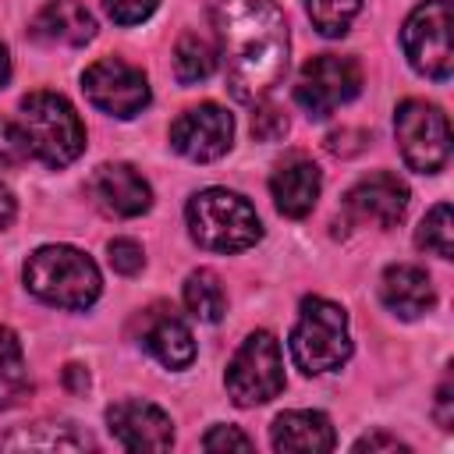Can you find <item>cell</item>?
I'll list each match as a JSON object with an SVG mask.
<instances>
[{
  "label": "cell",
  "mask_w": 454,
  "mask_h": 454,
  "mask_svg": "<svg viewBox=\"0 0 454 454\" xmlns=\"http://www.w3.org/2000/svg\"><path fill=\"white\" fill-rule=\"evenodd\" d=\"M106 252H110V266H114L117 273H124V277H135V273L145 266L142 245L131 241V238H114V241L106 245Z\"/></svg>",
  "instance_id": "4316f807"
},
{
  "label": "cell",
  "mask_w": 454,
  "mask_h": 454,
  "mask_svg": "<svg viewBox=\"0 0 454 454\" xmlns=\"http://www.w3.org/2000/svg\"><path fill=\"white\" fill-rule=\"evenodd\" d=\"M188 231L209 252H241L259 241L262 223L248 199L227 188H206L188 202Z\"/></svg>",
  "instance_id": "3957f363"
},
{
  "label": "cell",
  "mask_w": 454,
  "mask_h": 454,
  "mask_svg": "<svg viewBox=\"0 0 454 454\" xmlns=\"http://www.w3.org/2000/svg\"><path fill=\"white\" fill-rule=\"evenodd\" d=\"M32 153H28V138H25V128L0 117V170H11L18 163H25Z\"/></svg>",
  "instance_id": "484cf974"
},
{
  "label": "cell",
  "mask_w": 454,
  "mask_h": 454,
  "mask_svg": "<svg viewBox=\"0 0 454 454\" xmlns=\"http://www.w3.org/2000/svg\"><path fill=\"white\" fill-rule=\"evenodd\" d=\"M348 213L358 223H376V227H394L404 209H408V184L397 174H369L362 177L348 195H344Z\"/></svg>",
  "instance_id": "4fadbf2b"
},
{
  "label": "cell",
  "mask_w": 454,
  "mask_h": 454,
  "mask_svg": "<svg viewBox=\"0 0 454 454\" xmlns=\"http://www.w3.org/2000/svg\"><path fill=\"white\" fill-rule=\"evenodd\" d=\"M160 0H103L106 14L117 21V25H138L145 21L153 11H156Z\"/></svg>",
  "instance_id": "83f0119b"
},
{
  "label": "cell",
  "mask_w": 454,
  "mask_h": 454,
  "mask_svg": "<svg viewBox=\"0 0 454 454\" xmlns=\"http://www.w3.org/2000/svg\"><path fill=\"white\" fill-rule=\"evenodd\" d=\"M82 89L92 106H99L110 117H135L149 103V82L142 67L121 60V57H103L85 67Z\"/></svg>",
  "instance_id": "30bf717a"
},
{
  "label": "cell",
  "mask_w": 454,
  "mask_h": 454,
  "mask_svg": "<svg viewBox=\"0 0 454 454\" xmlns=\"http://www.w3.org/2000/svg\"><path fill=\"white\" fill-rule=\"evenodd\" d=\"M7 78H11V60H7V50H4V43H0V89L7 85Z\"/></svg>",
  "instance_id": "e575fe53"
},
{
  "label": "cell",
  "mask_w": 454,
  "mask_h": 454,
  "mask_svg": "<svg viewBox=\"0 0 454 454\" xmlns=\"http://www.w3.org/2000/svg\"><path fill=\"white\" fill-rule=\"evenodd\" d=\"M206 450H252V436H245L238 426H213L202 436Z\"/></svg>",
  "instance_id": "f1b7e54d"
},
{
  "label": "cell",
  "mask_w": 454,
  "mask_h": 454,
  "mask_svg": "<svg viewBox=\"0 0 454 454\" xmlns=\"http://www.w3.org/2000/svg\"><path fill=\"white\" fill-rule=\"evenodd\" d=\"M394 131H397L401 156L411 170L419 174L443 170L450 156V124L440 106L426 99H404L394 114Z\"/></svg>",
  "instance_id": "52a82bcc"
},
{
  "label": "cell",
  "mask_w": 454,
  "mask_h": 454,
  "mask_svg": "<svg viewBox=\"0 0 454 454\" xmlns=\"http://www.w3.org/2000/svg\"><path fill=\"white\" fill-rule=\"evenodd\" d=\"M213 71H216L213 43H206L195 32H184L177 39V46H174V74H177V82L181 85H195V82H206Z\"/></svg>",
  "instance_id": "ffe728a7"
},
{
  "label": "cell",
  "mask_w": 454,
  "mask_h": 454,
  "mask_svg": "<svg viewBox=\"0 0 454 454\" xmlns=\"http://www.w3.org/2000/svg\"><path fill=\"white\" fill-rule=\"evenodd\" d=\"M415 245L422 252H433L440 259H454V223H450V206L447 202H436L426 220L419 223V234H415Z\"/></svg>",
  "instance_id": "cb8c5ba5"
},
{
  "label": "cell",
  "mask_w": 454,
  "mask_h": 454,
  "mask_svg": "<svg viewBox=\"0 0 454 454\" xmlns=\"http://www.w3.org/2000/svg\"><path fill=\"white\" fill-rule=\"evenodd\" d=\"M184 305H188V312H192L195 319L216 323V319L223 316V309H227V294H223L220 277H216L213 270H195V273H188V280H184Z\"/></svg>",
  "instance_id": "44dd1931"
},
{
  "label": "cell",
  "mask_w": 454,
  "mask_h": 454,
  "mask_svg": "<svg viewBox=\"0 0 454 454\" xmlns=\"http://www.w3.org/2000/svg\"><path fill=\"white\" fill-rule=\"evenodd\" d=\"M319 188H323V177H319V167L301 156V153H291L287 160L277 163L273 177H270V192H273V202L284 216H309L316 199H319Z\"/></svg>",
  "instance_id": "9a60e30c"
},
{
  "label": "cell",
  "mask_w": 454,
  "mask_h": 454,
  "mask_svg": "<svg viewBox=\"0 0 454 454\" xmlns=\"http://www.w3.org/2000/svg\"><path fill=\"white\" fill-rule=\"evenodd\" d=\"M380 294H383L387 309L397 312L401 319H415V316H422L436 305V291H433L429 273L411 266V262L390 266L380 280Z\"/></svg>",
  "instance_id": "e0dca14e"
},
{
  "label": "cell",
  "mask_w": 454,
  "mask_h": 454,
  "mask_svg": "<svg viewBox=\"0 0 454 454\" xmlns=\"http://www.w3.org/2000/svg\"><path fill=\"white\" fill-rule=\"evenodd\" d=\"M21 128L28 138V153L46 167H67L85 149L82 117L57 92H28L21 99Z\"/></svg>",
  "instance_id": "277c9868"
},
{
  "label": "cell",
  "mask_w": 454,
  "mask_h": 454,
  "mask_svg": "<svg viewBox=\"0 0 454 454\" xmlns=\"http://www.w3.org/2000/svg\"><path fill=\"white\" fill-rule=\"evenodd\" d=\"M32 35H39L46 43L82 46L96 35V18L82 0H46L32 21Z\"/></svg>",
  "instance_id": "ac0fdd59"
},
{
  "label": "cell",
  "mask_w": 454,
  "mask_h": 454,
  "mask_svg": "<svg viewBox=\"0 0 454 454\" xmlns=\"http://www.w3.org/2000/svg\"><path fill=\"white\" fill-rule=\"evenodd\" d=\"M305 7H309L312 25L319 28V35H330L333 39V35H344L348 32V25L358 14L362 0H305Z\"/></svg>",
  "instance_id": "d4e9b609"
},
{
  "label": "cell",
  "mask_w": 454,
  "mask_h": 454,
  "mask_svg": "<svg viewBox=\"0 0 454 454\" xmlns=\"http://www.w3.org/2000/svg\"><path fill=\"white\" fill-rule=\"evenodd\" d=\"M106 426L124 450H167L174 443L167 411L149 401H117L106 411Z\"/></svg>",
  "instance_id": "7c38bea8"
},
{
  "label": "cell",
  "mask_w": 454,
  "mask_h": 454,
  "mask_svg": "<svg viewBox=\"0 0 454 454\" xmlns=\"http://www.w3.org/2000/svg\"><path fill=\"white\" fill-rule=\"evenodd\" d=\"M14 213H18V202H14L11 188H7V184H0V231H4V227H11Z\"/></svg>",
  "instance_id": "d6a6232c"
},
{
  "label": "cell",
  "mask_w": 454,
  "mask_h": 454,
  "mask_svg": "<svg viewBox=\"0 0 454 454\" xmlns=\"http://www.w3.org/2000/svg\"><path fill=\"white\" fill-rule=\"evenodd\" d=\"M362 92V67L355 57H337V53H319L312 60H305L298 85H294V99L298 106L323 121L330 117L337 106L351 103Z\"/></svg>",
  "instance_id": "ba28073f"
},
{
  "label": "cell",
  "mask_w": 454,
  "mask_h": 454,
  "mask_svg": "<svg viewBox=\"0 0 454 454\" xmlns=\"http://www.w3.org/2000/svg\"><path fill=\"white\" fill-rule=\"evenodd\" d=\"M0 447H28V450H82L92 447V440L85 433H71L67 426H53V433H39V426L18 429L11 436L0 440Z\"/></svg>",
  "instance_id": "603a6c76"
},
{
  "label": "cell",
  "mask_w": 454,
  "mask_h": 454,
  "mask_svg": "<svg viewBox=\"0 0 454 454\" xmlns=\"http://www.w3.org/2000/svg\"><path fill=\"white\" fill-rule=\"evenodd\" d=\"M234 138V121L223 106L216 103H199L192 110H184L174 124H170V142L181 156H188L192 163H209L220 160L231 149Z\"/></svg>",
  "instance_id": "8fae6325"
},
{
  "label": "cell",
  "mask_w": 454,
  "mask_h": 454,
  "mask_svg": "<svg viewBox=\"0 0 454 454\" xmlns=\"http://www.w3.org/2000/svg\"><path fill=\"white\" fill-rule=\"evenodd\" d=\"M284 131H287V117H284L280 110L259 106V110L252 114V135H255L259 142H277Z\"/></svg>",
  "instance_id": "f546056e"
},
{
  "label": "cell",
  "mask_w": 454,
  "mask_h": 454,
  "mask_svg": "<svg viewBox=\"0 0 454 454\" xmlns=\"http://www.w3.org/2000/svg\"><path fill=\"white\" fill-rule=\"evenodd\" d=\"M25 287L57 309H89L99 298L96 262L71 245H46L25 262Z\"/></svg>",
  "instance_id": "7a4b0ae2"
},
{
  "label": "cell",
  "mask_w": 454,
  "mask_h": 454,
  "mask_svg": "<svg viewBox=\"0 0 454 454\" xmlns=\"http://www.w3.org/2000/svg\"><path fill=\"white\" fill-rule=\"evenodd\" d=\"M227 85L238 103L262 99L287 71V21L273 0H213Z\"/></svg>",
  "instance_id": "6da1fadb"
},
{
  "label": "cell",
  "mask_w": 454,
  "mask_h": 454,
  "mask_svg": "<svg viewBox=\"0 0 454 454\" xmlns=\"http://www.w3.org/2000/svg\"><path fill=\"white\" fill-rule=\"evenodd\" d=\"M280 390H284L280 344L270 330H255L241 340V348L227 365V394L234 404L252 408V404H266Z\"/></svg>",
  "instance_id": "8992f818"
},
{
  "label": "cell",
  "mask_w": 454,
  "mask_h": 454,
  "mask_svg": "<svg viewBox=\"0 0 454 454\" xmlns=\"http://www.w3.org/2000/svg\"><path fill=\"white\" fill-rule=\"evenodd\" d=\"M142 344H145L167 369H184V365H192V358H195L192 330H188L184 319L174 316V309H167V305L145 312Z\"/></svg>",
  "instance_id": "2e32d148"
},
{
  "label": "cell",
  "mask_w": 454,
  "mask_h": 454,
  "mask_svg": "<svg viewBox=\"0 0 454 454\" xmlns=\"http://www.w3.org/2000/svg\"><path fill=\"white\" fill-rule=\"evenodd\" d=\"M28 394V372H25V355L14 337V330L0 326V408L18 404Z\"/></svg>",
  "instance_id": "7402d4cb"
},
{
  "label": "cell",
  "mask_w": 454,
  "mask_h": 454,
  "mask_svg": "<svg viewBox=\"0 0 454 454\" xmlns=\"http://www.w3.org/2000/svg\"><path fill=\"white\" fill-rule=\"evenodd\" d=\"M450 380H443V387L436 390V422L443 426V429H450Z\"/></svg>",
  "instance_id": "1f68e13d"
},
{
  "label": "cell",
  "mask_w": 454,
  "mask_h": 454,
  "mask_svg": "<svg viewBox=\"0 0 454 454\" xmlns=\"http://www.w3.org/2000/svg\"><path fill=\"white\" fill-rule=\"evenodd\" d=\"M64 383H67L74 394H85V387H89V372H85L82 365H67V369H64Z\"/></svg>",
  "instance_id": "836d02e7"
},
{
  "label": "cell",
  "mask_w": 454,
  "mask_h": 454,
  "mask_svg": "<svg viewBox=\"0 0 454 454\" xmlns=\"http://www.w3.org/2000/svg\"><path fill=\"white\" fill-rule=\"evenodd\" d=\"M291 355H294V365L309 376L344 365L351 355L344 309L326 298H305L298 323L291 330Z\"/></svg>",
  "instance_id": "5b68a950"
},
{
  "label": "cell",
  "mask_w": 454,
  "mask_h": 454,
  "mask_svg": "<svg viewBox=\"0 0 454 454\" xmlns=\"http://www.w3.org/2000/svg\"><path fill=\"white\" fill-rule=\"evenodd\" d=\"M404 450V443L397 440V436H383V433H372V436H362L358 443H355V450Z\"/></svg>",
  "instance_id": "4dcf8cb0"
},
{
  "label": "cell",
  "mask_w": 454,
  "mask_h": 454,
  "mask_svg": "<svg viewBox=\"0 0 454 454\" xmlns=\"http://www.w3.org/2000/svg\"><path fill=\"white\" fill-rule=\"evenodd\" d=\"M337 436L323 411H284L273 422V450H333Z\"/></svg>",
  "instance_id": "d6986e66"
},
{
  "label": "cell",
  "mask_w": 454,
  "mask_h": 454,
  "mask_svg": "<svg viewBox=\"0 0 454 454\" xmlns=\"http://www.w3.org/2000/svg\"><path fill=\"white\" fill-rule=\"evenodd\" d=\"M404 43V57L408 64L433 78V82H447L450 67H454V53H450V0H426L411 11V18L404 21L401 32Z\"/></svg>",
  "instance_id": "9c48e42d"
},
{
  "label": "cell",
  "mask_w": 454,
  "mask_h": 454,
  "mask_svg": "<svg viewBox=\"0 0 454 454\" xmlns=\"http://www.w3.org/2000/svg\"><path fill=\"white\" fill-rule=\"evenodd\" d=\"M89 192H92L96 206L103 213H110V216H138L153 202L149 181L131 163H103L92 174Z\"/></svg>",
  "instance_id": "5bb4252c"
}]
</instances>
